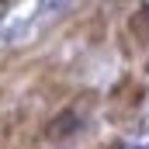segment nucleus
<instances>
[{"label":"nucleus","mask_w":149,"mask_h":149,"mask_svg":"<svg viewBox=\"0 0 149 149\" xmlns=\"http://www.w3.org/2000/svg\"><path fill=\"white\" fill-rule=\"evenodd\" d=\"M28 118H31L28 108H14V111H3V114H0V149H10V146H14V139L24 135Z\"/></svg>","instance_id":"3"},{"label":"nucleus","mask_w":149,"mask_h":149,"mask_svg":"<svg viewBox=\"0 0 149 149\" xmlns=\"http://www.w3.org/2000/svg\"><path fill=\"white\" fill-rule=\"evenodd\" d=\"M90 101H94V94L87 90V94H80L73 101H66L59 111L52 114L42 128H38V142H45V146H56V142H63V139H70L80 132V125H83V118L90 111Z\"/></svg>","instance_id":"1"},{"label":"nucleus","mask_w":149,"mask_h":149,"mask_svg":"<svg viewBox=\"0 0 149 149\" xmlns=\"http://www.w3.org/2000/svg\"><path fill=\"white\" fill-rule=\"evenodd\" d=\"M108 101H111V118L114 121H128L142 108V101H146V83L135 80V73H125L114 83V90L108 94Z\"/></svg>","instance_id":"2"},{"label":"nucleus","mask_w":149,"mask_h":149,"mask_svg":"<svg viewBox=\"0 0 149 149\" xmlns=\"http://www.w3.org/2000/svg\"><path fill=\"white\" fill-rule=\"evenodd\" d=\"M128 38L135 45L149 49V7H135L132 17H128Z\"/></svg>","instance_id":"4"}]
</instances>
